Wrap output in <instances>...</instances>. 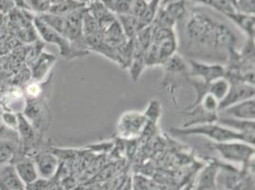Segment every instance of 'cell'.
Segmentation results:
<instances>
[{
    "label": "cell",
    "instance_id": "obj_13",
    "mask_svg": "<svg viewBox=\"0 0 255 190\" xmlns=\"http://www.w3.org/2000/svg\"><path fill=\"white\" fill-rule=\"evenodd\" d=\"M56 58L50 53H41L32 63V76L35 81H41L49 74Z\"/></svg>",
    "mask_w": 255,
    "mask_h": 190
},
{
    "label": "cell",
    "instance_id": "obj_22",
    "mask_svg": "<svg viewBox=\"0 0 255 190\" xmlns=\"http://www.w3.org/2000/svg\"><path fill=\"white\" fill-rule=\"evenodd\" d=\"M149 123L156 124L159 121L160 116L162 114V105L158 100L153 99L149 103L146 108V111L143 112Z\"/></svg>",
    "mask_w": 255,
    "mask_h": 190
},
{
    "label": "cell",
    "instance_id": "obj_24",
    "mask_svg": "<svg viewBox=\"0 0 255 190\" xmlns=\"http://www.w3.org/2000/svg\"><path fill=\"white\" fill-rule=\"evenodd\" d=\"M1 118L6 127L9 129H13L16 131L17 127V114H14L10 111L1 112Z\"/></svg>",
    "mask_w": 255,
    "mask_h": 190
},
{
    "label": "cell",
    "instance_id": "obj_26",
    "mask_svg": "<svg viewBox=\"0 0 255 190\" xmlns=\"http://www.w3.org/2000/svg\"><path fill=\"white\" fill-rule=\"evenodd\" d=\"M48 180H44L42 178H38L32 183L25 185V190H44L46 185H47Z\"/></svg>",
    "mask_w": 255,
    "mask_h": 190
},
{
    "label": "cell",
    "instance_id": "obj_6",
    "mask_svg": "<svg viewBox=\"0 0 255 190\" xmlns=\"http://www.w3.org/2000/svg\"><path fill=\"white\" fill-rule=\"evenodd\" d=\"M148 126L149 121L143 112L129 110L119 117L117 121V131L120 137L131 140L138 138L142 133H144Z\"/></svg>",
    "mask_w": 255,
    "mask_h": 190
},
{
    "label": "cell",
    "instance_id": "obj_12",
    "mask_svg": "<svg viewBox=\"0 0 255 190\" xmlns=\"http://www.w3.org/2000/svg\"><path fill=\"white\" fill-rule=\"evenodd\" d=\"M25 185L18 177L14 166L6 165L0 168V190H23Z\"/></svg>",
    "mask_w": 255,
    "mask_h": 190
},
{
    "label": "cell",
    "instance_id": "obj_10",
    "mask_svg": "<svg viewBox=\"0 0 255 190\" xmlns=\"http://www.w3.org/2000/svg\"><path fill=\"white\" fill-rule=\"evenodd\" d=\"M39 178L50 180L53 178L58 168V159L50 151H40L33 157Z\"/></svg>",
    "mask_w": 255,
    "mask_h": 190
},
{
    "label": "cell",
    "instance_id": "obj_4",
    "mask_svg": "<svg viewBox=\"0 0 255 190\" xmlns=\"http://www.w3.org/2000/svg\"><path fill=\"white\" fill-rule=\"evenodd\" d=\"M165 69V75L161 82L163 89L170 92L172 97L185 82H189V67L185 59L178 53H174L172 56L162 65Z\"/></svg>",
    "mask_w": 255,
    "mask_h": 190
},
{
    "label": "cell",
    "instance_id": "obj_7",
    "mask_svg": "<svg viewBox=\"0 0 255 190\" xmlns=\"http://www.w3.org/2000/svg\"><path fill=\"white\" fill-rule=\"evenodd\" d=\"M9 28L19 37L23 42L32 43L38 39V33L33 25V17H29L27 11L11 10L10 12Z\"/></svg>",
    "mask_w": 255,
    "mask_h": 190
},
{
    "label": "cell",
    "instance_id": "obj_3",
    "mask_svg": "<svg viewBox=\"0 0 255 190\" xmlns=\"http://www.w3.org/2000/svg\"><path fill=\"white\" fill-rule=\"evenodd\" d=\"M33 25L38 33V36L43 41L56 45L58 47L60 55L64 58L71 60L77 57H84L89 53L77 50L72 43L68 41L60 33L54 31L53 28L43 21L38 15L33 17Z\"/></svg>",
    "mask_w": 255,
    "mask_h": 190
},
{
    "label": "cell",
    "instance_id": "obj_19",
    "mask_svg": "<svg viewBox=\"0 0 255 190\" xmlns=\"http://www.w3.org/2000/svg\"><path fill=\"white\" fill-rule=\"evenodd\" d=\"M16 152V145L10 139H0V168L8 165Z\"/></svg>",
    "mask_w": 255,
    "mask_h": 190
},
{
    "label": "cell",
    "instance_id": "obj_25",
    "mask_svg": "<svg viewBox=\"0 0 255 190\" xmlns=\"http://www.w3.org/2000/svg\"><path fill=\"white\" fill-rule=\"evenodd\" d=\"M134 190H157L155 186L146 178L135 177L134 180Z\"/></svg>",
    "mask_w": 255,
    "mask_h": 190
},
{
    "label": "cell",
    "instance_id": "obj_20",
    "mask_svg": "<svg viewBox=\"0 0 255 190\" xmlns=\"http://www.w3.org/2000/svg\"><path fill=\"white\" fill-rule=\"evenodd\" d=\"M16 131L19 136L24 140V142H31L34 139V130L32 125L28 120V118L22 113L17 114V127Z\"/></svg>",
    "mask_w": 255,
    "mask_h": 190
},
{
    "label": "cell",
    "instance_id": "obj_8",
    "mask_svg": "<svg viewBox=\"0 0 255 190\" xmlns=\"http://www.w3.org/2000/svg\"><path fill=\"white\" fill-rule=\"evenodd\" d=\"M188 67L190 77L198 79L206 84L226 75V67L221 64L205 63L190 59Z\"/></svg>",
    "mask_w": 255,
    "mask_h": 190
},
{
    "label": "cell",
    "instance_id": "obj_27",
    "mask_svg": "<svg viewBox=\"0 0 255 190\" xmlns=\"http://www.w3.org/2000/svg\"><path fill=\"white\" fill-rule=\"evenodd\" d=\"M14 9V3L11 0H0V13L10 12Z\"/></svg>",
    "mask_w": 255,
    "mask_h": 190
},
{
    "label": "cell",
    "instance_id": "obj_1",
    "mask_svg": "<svg viewBox=\"0 0 255 190\" xmlns=\"http://www.w3.org/2000/svg\"><path fill=\"white\" fill-rule=\"evenodd\" d=\"M186 33L190 42L197 47L226 51L229 53L235 49L234 32L222 23L201 11H194L186 22Z\"/></svg>",
    "mask_w": 255,
    "mask_h": 190
},
{
    "label": "cell",
    "instance_id": "obj_15",
    "mask_svg": "<svg viewBox=\"0 0 255 190\" xmlns=\"http://www.w3.org/2000/svg\"><path fill=\"white\" fill-rule=\"evenodd\" d=\"M15 171L24 185H28L38 179V173L32 159H26L14 166Z\"/></svg>",
    "mask_w": 255,
    "mask_h": 190
},
{
    "label": "cell",
    "instance_id": "obj_2",
    "mask_svg": "<svg viewBox=\"0 0 255 190\" xmlns=\"http://www.w3.org/2000/svg\"><path fill=\"white\" fill-rule=\"evenodd\" d=\"M170 130L176 136H203L208 138L213 143L242 141L255 146V133H240L229 127H225L217 122L198 124L189 127H174Z\"/></svg>",
    "mask_w": 255,
    "mask_h": 190
},
{
    "label": "cell",
    "instance_id": "obj_23",
    "mask_svg": "<svg viewBox=\"0 0 255 190\" xmlns=\"http://www.w3.org/2000/svg\"><path fill=\"white\" fill-rule=\"evenodd\" d=\"M235 10L249 15H255V0H235Z\"/></svg>",
    "mask_w": 255,
    "mask_h": 190
},
{
    "label": "cell",
    "instance_id": "obj_11",
    "mask_svg": "<svg viewBox=\"0 0 255 190\" xmlns=\"http://www.w3.org/2000/svg\"><path fill=\"white\" fill-rule=\"evenodd\" d=\"M223 113V116L230 117L238 120L255 121V98H251L242 102L236 103L232 106H227L219 110Z\"/></svg>",
    "mask_w": 255,
    "mask_h": 190
},
{
    "label": "cell",
    "instance_id": "obj_18",
    "mask_svg": "<svg viewBox=\"0 0 255 190\" xmlns=\"http://www.w3.org/2000/svg\"><path fill=\"white\" fill-rule=\"evenodd\" d=\"M170 18L175 22L181 21L184 19L186 15V3L184 0H174L167 4V6L163 9Z\"/></svg>",
    "mask_w": 255,
    "mask_h": 190
},
{
    "label": "cell",
    "instance_id": "obj_17",
    "mask_svg": "<svg viewBox=\"0 0 255 190\" xmlns=\"http://www.w3.org/2000/svg\"><path fill=\"white\" fill-rule=\"evenodd\" d=\"M231 88V82L227 77H220L208 84V93L213 95L220 103L226 98Z\"/></svg>",
    "mask_w": 255,
    "mask_h": 190
},
{
    "label": "cell",
    "instance_id": "obj_21",
    "mask_svg": "<svg viewBox=\"0 0 255 190\" xmlns=\"http://www.w3.org/2000/svg\"><path fill=\"white\" fill-rule=\"evenodd\" d=\"M195 106H199L201 109H203L205 112L209 114H218L219 113V106H220V102L210 93H206L200 98L198 104ZM194 106V107H195ZM193 108V107H192ZM191 109V108H190Z\"/></svg>",
    "mask_w": 255,
    "mask_h": 190
},
{
    "label": "cell",
    "instance_id": "obj_9",
    "mask_svg": "<svg viewBox=\"0 0 255 190\" xmlns=\"http://www.w3.org/2000/svg\"><path fill=\"white\" fill-rule=\"evenodd\" d=\"M229 80L231 82V88L226 98L220 103L219 110L245 100L255 98V85L237 78Z\"/></svg>",
    "mask_w": 255,
    "mask_h": 190
},
{
    "label": "cell",
    "instance_id": "obj_14",
    "mask_svg": "<svg viewBox=\"0 0 255 190\" xmlns=\"http://www.w3.org/2000/svg\"><path fill=\"white\" fill-rule=\"evenodd\" d=\"M248 36V39H255V15L234 11L226 15Z\"/></svg>",
    "mask_w": 255,
    "mask_h": 190
},
{
    "label": "cell",
    "instance_id": "obj_28",
    "mask_svg": "<svg viewBox=\"0 0 255 190\" xmlns=\"http://www.w3.org/2000/svg\"><path fill=\"white\" fill-rule=\"evenodd\" d=\"M7 127L6 126L4 125V123H3V121H2V118H1V112H0V133L1 132H4V130L6 129Z\"/></svg>",
    "mask_w": 255,
    "mask_h": 190
},
{
    "label": "cell",
    "instance_id": "obj_5",
    "mask_svg": "<svg viewBox=\"0 0 255 190\" xmlns=\"http://www.w3.org/2000/svg\"><path fill=\"white\" fill-rule=\"evenodd\" d=\"M213 148L225 161L231 164L245 165L252 161L255 156V146L242 141L213 143Z\"/></svg>",
    "mask_w": 255,
    "mask_h": 190
},
{
    "label": "cell",
    "instance_id": "obj_16",
    "mask_svg": "<svg viewBox=\"0 0 255 190\" xmlns=\"http://www.w3.org/2000/svg\"><path fill=\"white\" fill-rule=\"evenodd\" d=\"M117 15H118V22L125 33L128 40H132L139 32L138 18L128 13L117 14Z\"/></svg>",
    "mask_w": 255,
    "mask_h": 190
}]
</instances>
